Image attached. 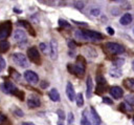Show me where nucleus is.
Listing matches in <instances>:
<instances>
[{"instance_id":"obj_1","label":"nucleus","mask_w":134,"mask_h":125,"mask_svg":"<svg viewBox=\"0 0 134 125\" xmlns=\"http://www.w3.org/2000/svg\"><path fill=\"white\" fill-rule=\"evenodd\" d=\"M75 37L83 40H89V41H99L103 39V35L98 32L93 30H76Z\"/></svg>"},{"instance_id":"obj_2","label":"nucleus","mask_w":134,"mask_h":125,"mask_svg":"<svg viewBox=\"0 0 134 125\" xmlns=\"http://www.w3.org/2000/svg\"><path fill=\"white\" fill-rule=\"evenodd\" d=\"M68 70L74 75H77V76H83L85 74V63L83 61V59H77V62L76 64L74 65H68Z\"/></svg>"},{"instance_id":"obj_3","label":"nucleus","mask_w":134,"mask_h":125,"mask_svg":"<svg viewBox=\"0 0 134 125\" xmlns=\"http://www.w3.org/2000/svg\"><path fill=\"white\" fill-rule=\"evenodd\" d=\"M12 59H13V61H14L18 66H20V67L25 68V67L28 66L27 58H26L23 54H21V53H15V54H13V55H12Z\"/></svg>"},{"instance_id":"obj_4","label":"nucleus","mask_w":134,"mask_h":125,"mask_svg":"<svg viewBox=\"0 0 134 125\" xmlns=\"http://www.w3.org/2000/svg\"><path fill=\"white\" fill-rule=\"evenodd\" d=\"M106 48L108 49L109 53H111L113 55H120L125 51V48H124L122 45H120L118 43H114V42L106 43Z\"/></svg>"},{"instance_id":"obj_5","label":"nucleus","mask_w":134,"mask_h":125,"mask_svg":"<svg viewBox=\"0 0 134 125\" xmlns=\"http://www.w3.org/2000/svg\"><path fill=\"white\" fill-rule=\"evenodd\" d=\"M12 29V24L10 22H6V23H2L0 25V40H5L10 33Z\"/></svg>"},{"instance_id":"obj_6","label":"nucleus","mask_w":134,"mask_h":125,"mask_svg":"<svg viewBox=\"0 0 134 125\" xmlns=\"http://www.w3.org/2000/svg\"><path fill=\"white\" fill-rule=\"evenodd\" d=\"M27 56L30 59V61H32L34 63H40V54H39V50L36 46L28 48Z\"/></svg>"},{"instance_id":"obj_7","label":"nucleus","mask_w":134,"mask_h":125,"mask_svg":"<svg viewBox=\"0 0 134 125\" xmlns=\"http://www.w3.org/2000/svg\"><path fill=\"white\" fill-rule=\"evenodd\" d=\"M24 79H25L28 83H30V84H37V83L39 82V77H38V75H37L35 71H32V70H26V71L24 72Z\"/></svg>"},{"instance_id":"obj_8","label":"nucleus","mask_w":134,"mask_h":125,"mask_svg":"<svg viewBox=\"0 0 134 125\" xmlns=\"http://www.w3.org/2000/svg\"><path fill=\"white\" fill-rule=\"evenodd\" d=\"M14 39L19 42V43H22V42H25L26 41V34L24 30L22 29H16L14 32Z\"/></svg>"},{"instance_id":"obj_9","label":"nucleus","mask_w":134,"mask_h":125,"mask_svg":"<svg viewBox=\"0 0 134 125\" xmlns=\"http://www.w3.org/2000/svg\"><path fill=\"white\" fill-rule=\"evenodd\" d=\"M58 53H59V50H58V42H57V40L52 39L50 41V57H51L52 60H57Z\"/></svg>"},{"instance_id":"obj_10","label":"nucleus","mask_w":134,"mask_h":125,"mask_svg":"<svg viewBox=\"0 0 134 125\" xmlns=\"http://www.w3.org/2000/svg\"><path fill=\"white\" fill-rule=\"evenodd\" d=\"M110 93L114 99H119L124 95V90L119 86H113L110 88Z\"/></svg>"},{"instance_id":"obj_11","label":"nucleus","mask_w":134,"mask_h":125,"mask_svg":"<svg viewBox=\"0 0 134 125\" xmlns=\"http://www.w3.org/2000/svg\"><path fill=\"white\" fill-rule=\"evenodd\" d=\"M66 95H67V97H68V99L70 101H73L75 99L74 88H73V86H72V84L70 82H68L67 85H66Z\"/></svg>"},{"instance_id":"obj_12","label":"nucleus","mask_w":134,"mask_h":125,"mask_svg":"<svg viewBox=\"0 0 134 125\" xmlns=\"http://www.w3.org/2000/svg\"><path fill=\"white\" fill-rule=\"evenodd\" d=\"M27 105H28V107H30V108L39 107V106L41 105L40 99H39V98H36V97H30V98L27 100Z\"/></svg>"},{"instance_id":"obj_13","label":"nucleus","mask_w":134,"mask_h":125,"mask_svg":"<svg viewBox=\"0 0 134 125\" xmlns=\"http://www.w3.org/2000/svg\"><path fill=\"white\" fill-rule=\"evenodd\" d=\"M90 112H91V117H92L93 124H94V125H100L102 120H100V118H99L98 113L96 112V110H95L93 107H90Z\"/></svg>"},{"instance_id":"obj_14","label":"nucleus","mask_w":134,"mask_h":125,"mask_svg":"<svg viewBox=\"0 0 134 125\" xmlns=\"http://www.w3.org/2000/svg\"><path fill=\"white\" fill-rule=\"evenodd\" d=\"M86 85H87V88H86V96H87V98H90L91 95H92V88H93L92 78H91L90 76L87 78V83H86Z\"/></svg>"},{"instance_id":"obj_15","label":"nucleus","mask_w":134,"mask_h":125,"mask_svg":"<svg viewBox=\"0 0 134 125\" xmlns=\"http://www.w3.org/2000/svg\"><path fill=\"white\" fill-rule=\"evenodd\" d=\"M119 22H120V24H122V25H128V24H130V23L132 22V16H131V14H125L124 16H121L120 19H119Z\"/></svg>"},{"instance_id":"obj_16","label":"nucleus","mask_w":134,"mask_h":125,"mask_svg":"<svg viewBox=\"0 0 134 125\" xmlns=\"http://www.w3.org/2000/svg\"><path fill=\"white\" fill-rule=\"evenodd\" d=\"M49 98L50 100H52L53 102H59L60 101V93L55 88H52L49 91Z\"/></svg>"},{"instance_id":"obj_17","label":"nucleus","mask_w":134,"mask_h":125,"mask_svg":"<svg viewBox=\"0 0 134 125\" xmlns=\"http://www.w3.org/2000/svg\"><path fill=\"white\" fill-rule=\"evenodd\" d=\"M3 86H4V92H14L17 89L15 84L12 82H5L3 84Z\"/></svg>"},{"instance_id":"obj_18","label":"nucleus","mask_w":134,"mask_h":125,"mask_svg":"<svg viewBox=\"0 0 134 125\" xmlns=\"http://www.w3.org/2000/svg\"><path fill=\"white\" fill-rule=\"evenodd\" d=\"M124 85L131 91H134V79L132 78H129V79H126L124 81Z\"/></svg>"},{"instance_id":"obj_19","label":"nucleus","mask_w":134,"mask_h":125,"mask_svg":"<svg viewBox=\"0 0 134 125\" xmlns=\"http://www.w3.org/2000/svg\"><path fill=\"white\" fill-rule=\"evenodd\" d=\"M9 46H10V44H9L8 41H5V40L0 41V51H1V53L7 51V50L9 49Z\"/></svg>"},{"instance_id":"obj_20","label":"nucleus","mask_w":134,"mask_h":125,"mask_svg":"<svg viewBox=\"0 0 134 125\" xmlns=\"http://www.w3.org/2000/svg\"><path fill=\"white\" fill-rule=\"evenodd\" d=\"M81 125H91V122L87 118L86 111H83V116H82V120H81Z\"/></svg>"},{"instance_id":"obj_21","label":"nucleus","mask_w":134,"mask_h":125,"mask_svg":"<svg viewBox=\"0 0 134 125\" xmlns=\"http://www.w3.org/2000/svg\"><path fill=\"white\" fill-rule=\"evenodd\" d=\"M76 105L79 106V107H81V106H83V104H84V98H83V95L80 92L77 96H76Z\"/></svg>"},{"instance_id":"obj_22","label":"nucleus","mask_w":134,"mask_h":125,"mask_svg":"<svg viewBox=\"0 0 134 125\" xmlns=\"http://www.w3.org/2000/svg\"><path fill=\"white\" fill-rule=\"evenodd\" d=\"M59 24H60L61 27H64V28H70V27H71V25H70L67 21H65V20H63V19H60V20H59Z\"/></svg>"},{"instance_id":"obj_23","label":"nucleus","mask_w":134,"mask_h":125,"mask_svg":"<svg viewBox=\"0 0 134 125\" xmlns=\"http://www.w3.org/2000/svg\"><path fill=\"white\" fill-rule=\"evenodd\" d=\"M74 122V116L72 112H69L68 116H67V124L68 125H72Z\"/></svg>"},{"instance_id":"obj_24","label":"nucleus","mask_w":134,"mask_h":125,"mask_svg":"<svg viewBox=\"0 0 134 125\" xmlns=\"http://www.w3.org/2000/svg\"><path fill=\"white\" fill-rule=\"evenodd\" d=\"M110 75H111L112 77H120V76H121V72H120V70H118V69H111V70H110Z\"/></svg>"},{"instance_id":"obj_25","label":"nucleus","mask_w":134,"mask_h":125,"mask_svg":"<svg viewBox=\"0 0 134 125\" xmlns=\"http://www.w3.org/2000/svg\"><path fill=\"white\" fill-rule=\"evenodd\" d=\"M126 101H127L130 105H134V96H132V95L127 96V97H126Z\"/></svg>"},{"instance_id":"obj_26","label":"nucleus","mask_w":134,"mask_h":125,"mask_svg":"<svg viewBox=\"0 0 134 125\" xmlns=\"http://www.w3.org/2000/svg\"><path fill=\"white\" fill-rule=\"evenodd\" d=\"M39 46H40V49H41V50H42L44 54H47V53H48L47 45H46L45 43H40V45H39Z\"/></svg>"},{"instance_id":"obj_27","label":"nucleus","mask_w":134,"mask_h":125,"mask_svg":"<svg viewBox=\"0 0 134 125\" xmlns=\"http://www.w3.org/2000/svg\"><path fill=\"white\" fill-rule=\"evenodd\" d=\"M5 66H6V62H5V60L0 56V70H3V69L5 68Z\"/></svg>"},{"instance_id":"obj_28","label":"nucleus","mask_w":134,"mask_h":125,"mask_svg":"<svg viewBox=\"0 0 134 125\" xmlns=\"http://www.w3.org/2000/svg\"><path fill=\"white\" fill-rule=\"evenodd\" d=\"M90 14H91L92 16H98V15L100 14V11H99L98 8H92V9L90 11Z\"/></svg>"},{"instance_id":"obj_29","label":"nucleus","mask_w":134,"mask_h":125,"mask_svg":"<svg viewBox=\"0 0 134 125\" xmlns=\"http://www.w3.org/2000/svg\"><path fill=\"white\" fill-rule=\"evenodd\" d=\"M14 112H15V114H17L18 117H23V111L21 110V109H19V108H16L15 110H14Z\"/></svg>"},{"instance_id":"obj_30","label":"nucleus","mask_w":134,"mask_h":125,"mask_svg":"<svg viewBox=\"0 0 134 125\" xmlns=\"http://www.w3.org/2000/svg\"><path fill=\"white\" fill-rule=\"evenodd\" d=\"M103 102L104 103H107V104H109V105H111L112 103H113V101L112 100H110L109 98H107V97H105L104 99H103Z\"/></svg>"},{"instance_id":"obj_31","label":"nucleus","mask_w":134,"mask_h":125,"mask_svg":"<svg viewBox=\"0 0 134 125\" xmlns=\"http://www.w3.org/2000/svg\"><path fill=\"white\" fill-rule=\"evenodd\" d=\"M107 32H108V34L111 35V36L114 35V29H113L112 27H107Z\"/></svg>"},{"instance_id":"obj_32","label":"nucleus","mask_w":134,"mask_h":125,"mask_svg":"<svg viewBox=\"0 0 134 125\" xmlns=\"http://www.w3.org/2000/svg\"><path fill=\"white\" fill-rule=\"evenodd\" d=\"M40 86H41L42 88H46V87L48 86V83H47L46 81H42V82L40 83Z\"/></svg>"},{"instance_id":"obj_33","label":"nucleus","mask_w":134,"mask_h":125,"mask_svg":"<svg viewBox=\"0 0 134 125\" xmlns=\"http://www.w3.org/2000/svg\"><path fill=\"white\" fill-rule=\"evenodd\" d=\"M121 64H124V60H120V61L117 60V61L114 62V65H115V66H120Z\"/></svg>"},{"instance_id":"obj_34","label":"nucleus","mask_w":134,"mask_h":125,"mask_svg":"<svg viewBox=\"0 0 134 125\" xmlns=\"http://www.w3.org/2000/svg\"><path fill=\"white\" fill-rule=\"evenodd\" d=\"M75 5H76V6H77V8H80V9H82V8H83V6H84V4H83L82 2H80V1H79V2H76V4H75Z\"/></svg>"},{"instance_id":"obj_35","label":"nucleus","mask_w":134,"mask_h":125,"mask_svg":"<svg viewBox=\"0 0 134 125\" xmlns=\"http://www.w3.org/2000/svg\"><path fill=\"white\" fill-rule=\"evenodd\" d=\"M58 114L60 116V119H64V112L62 110H58Z\"/></svg>"},{"instance_id":"obj_36","label":"nucleus","mask_w":134,"mask_h":125,"mask_svg":"<svg viewBox=\"0 0 134 125\" xmlns=\"http://www.w3.org/2000/svg\"><path fill=\"white\" fill-rule=\"evenodd\" d=\"M4 120H5V116H3V114H1V113H0V124H1V123H3V122H4Z\"/></svg>"},{"instance_id":"obj_37","label":"nucleus","mask_w":134,"mask_h":125,"mask_svg":"<svg viewBox=\"0 0 134 125\" xmlns=\"http://www.w3.org/2000/svg\"><path fill=\"white\" fill-rule=\"evenodd\" d=\"M68 45H69V47H70V48H74V46H75V44H74L73 42H71V41H69V42H68Z\"/></svg>"},{"instance_id":"obj_38","label":"nucleus","mask_w":134,"mask_h":125,"mask_svg":"<svg viewBox=\"0 0 134 125\" xmlns=\"http://www.w3.org/2000/svg\"><path fill=\"white\" fill-rule=\"evenodd\" d=\"M111 1H114V2H122L124 0H111Z\"/></svg>"},{"instance_id":"obj_39","label":"nucleus","mask_w":134,"mask_h":125,"mask_svg":"<svg viewBox=\"0 0 134 125\" xmlns=\"http://www.w3.org/2000/svg\"><path fill=\"white\" fill-rule=\"evenodd\" d=\"M22 125H30V123H26L25 122V123H22Z\"/></svg>"},{"instance_id":"obj_40","label":"nucleus","mask_w":134,"mask_h":125,"mask_svg":"<svg viewBox=\"0 0 134 125\" xmlns=\"http://www.w3.org/2000/svg\"><path fill=\"white\" fill-rule=\"evenodd\" d=\"M132 66H133V69H134V61L132 62Z\"/></svg>"},{"instance_id":"obj_41","label":"nucleus","mask_w":134,"mask_h":125,"mask_svg":"<svg viewBox=\"0 0 134 125\" xmlns=\"http://www.w3.org/2000/svg\"><path fill=\"white\" fill-rule=\"evenodd\" d=\"M30 125H35V124H32V123H30Z\"/></svg>"},{"instance_id":"obj_42","label":"nucleus","mask_w":134,"mask_h":125,"mask_svg":"<svg viewBox=\"0 0 134 125\" xmlns=\"http://www.w3.org/2000/svg\"><path fill=\"white\" fill-rule=\"evenodd\" d=\"M59 125H63V124H59Z\"/></svg>"},{"instance_id":"obj_43","label":"nucleus","mask_w":134,"mask_h":125,"mask_svg":"<svg viewBox=\"0 0 134 125\" xmlns=\"http://www.w3.org/2000/svg\"><path fill=\"white\" fill-rule=\"evenodd\" d=\"M0 71H1V70H0Z\"/></svg>"}]
</instances>
